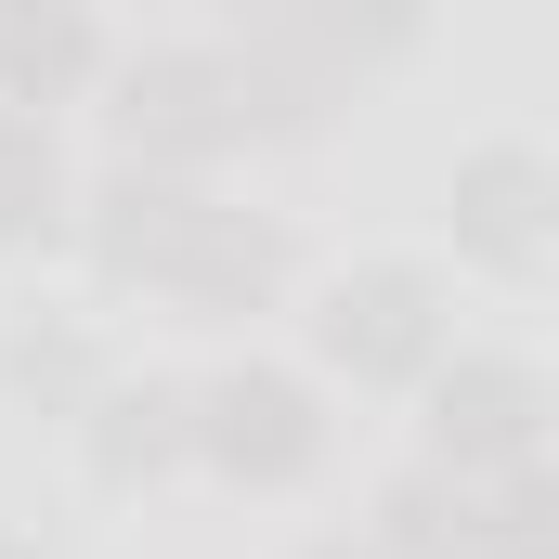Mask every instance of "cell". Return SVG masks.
I'll list each match as a JSON object with an SVG mask.
<instances>
[{
  "label": "cell",
  "instance_id": "cell-1",
  "mask_svg": "<svg viewBox=\"0 0 559 559\" xmlns=\"http://www.w3.org/2000/svg\"><path fill=\"white\" fill-rule=\"evenodd\" d=\"M325 378H299V365H261V352H235V365H209V378H182V468H209V481H235V495H286V481H312L325 468Z\"/></svg>",
  "mask_w": 559,
  "mask_h": 559
},
{
  "label": "cell",
  "instance_id": "cell-2",
  "mask_svg": "<svg viewBox=\"0 0 559 559\" xmlns=\"http://www.w3.org/2000/svg\"><path fill=\"white\" fill-rule=\"evenodd\" d=\"M92 105H105L118 156H143V169H195V182H209L222 156H248V92H235L222 39H143V52H105Z\"/></svg>",
  "mask_w": 559,
  "mask_h": 559
},
{
  "label": "cell",
  "instance_id": "cell-3",
  "mask_svg": "<svg viewBox=\"0 0 559 559\" xmlns=\"http://www.w3.org/2000/svg\"><path fill=\"white\" fill-rule=\"evenodd\" d=\"M299 338H312V365L352 378V391H417L429 365L455 352V286L429 274V261H352V274L312 286Z\"/></svg>",
  "mask_w": 559,
  "mask_h": 559
},
{
  "label": "cell",
  "instance_id": "cell-4",
  "mask_svg": "<svg viewBox=\"0 0 559 559\" xmlns=\"http://www.w3.org/2000/svg\"><path fill=\"white\" fill-rule=\"evenodd\" d=\"M547 365L534 352H442L417 378V455L442 468V481H495V468H534L547 455Z\"/></svg>",
  "mask_w": 559,
  "mask_h": 559
},
{
  "label": "cell",
  "instance_id": "cell-5",
  "mask_svg": "<svg viewBox=\"0 0 559 559\" xmlns=\"http://www.w3.org/2000/svg\"><path fill=\"white\" fill-rule=\"evenodd\" d=\"M286 286H299V235H286L274 209H235L209 182V209L182 222L169 274L143 286V299H169L182 325H261V312H286Z\"/></svg>",
  "mask_w": 559,
  "mask_h": 559
},
{
  "label": "cell",
  "instance_id": "cell-6",
  "mask_svg": "<svg viewBox=\"0 0 559 559\" xmlns=\"http://www.w3.org/2000/svg\"><path fill=\"white\" fill-rule=\"evenodd\" d=\"M442 222H455V261H468V274L534 286L559 261V156L547 143H468Z\"/></svg>",
  "mask_w": 559,
  "mask_h": 559
},
{
  "label": "cell",
  "instance_id": "cell-7",
  "mask_svg": "<svg viewBox=\"0 0 559 559\" xmlns=\"http://www.w3.org/2000/svg\"><path fill=\"white\" fill-rule=\"evenodd\" d=\"M195 209H209V182H195V169H143V156H105V169L66 195V248L92 261V286H156Z\"/></svg>",
  "mask_w": 559,
  "mask_h": 559
},
{
  "label": "cell",
  "instance_id": "cell-8",
  "mask_svg": "<svg viewBox=\"0 0 559 559\" xmlns=\"http://www.w3.org/2000/svg\"><path fill=\"white\" fill-rule=\"evenodd\" d=\"M222 66H235V92H248V143H286V131H325L338 105H352V52L299 13V0H261L235 39H222Z\"/></svg>",
  "mask_w": 559,
  "mask_h": 559
},
{
  "label": "cell",
  "instance_id": "cell-9",
  "mask_svg": "<svg viewBox=\"0 0 559 559\" xmlns=\"http://www.w3.org/2000/svg\"><path fill=\"white\" fill-rule=\"evenodd\" d=\"M79 468L105 481V495H156L169 468H182V378H156V365H118L92 404H79Z\"/></svg>",
  "mask_w": 559,
  "mask_h": 559
},
{
  "label": "cell",
  "instance_id": "cell-10",
  "mask_svg": "<svg viewBox=\"0 0 559 559\" xmlns=\"http://www.w3.org/2000/svg\"><path fill=\"white\" fill-rule=\"evenodd\" d=\"M105 79V13L92 0H0V105L66 118Z\"/></svg>",
  "mask_w": 559,
  "mask_h": 559
},
{
  "label": "cell",
  "instance_id": "cell-11",
  "mask_svg": "<svg viewBox=\"0 0 559 559\" xmlns=\"http://www.w3.org/2000/svg\"><path fill=\"white\" fill-rule=\"evenodd\" d=\"M105 378H118V352H105L92 312H13V325H0V391H13L26 417H79Z\"/></svg>",
  "mask_w": 559,
  "mask_h": 559
},
{
  "label": "cell",
  "instance_id": "cell-12",
  "mask_svg": "<svg viewBox=\"0 0 559 559\" xmlns=\"http://www.w3.org/2000/svg\"><path fill=\"white\" fill-rule=\"evenodd\" d=\"M66 195H79V169H66L52 118L0 105V261H26V248H66Z\"/></svg>",
  "mask_w": 559,
  "mask_h": 559
},
{
  "label": "cell",
  "instance_id": "cell-13",
  "mask_svg": "<svg viewBox=\"0 0 559 559\" xmlns=\"http://www.w3.org/2000/svg\"><path fill=\"white\" fill-rule=\"evenodd\" d=\"M365 547L378 559H468V481H442V468H391L378 481V508H365Z\"/></svg>",
  "mask_w": 559,
  "mask_h": 559
},
{
  "label": "cell",
  "instance_id": "cell-14",
  "mask_svg": "<svg viewBox=\"0 0 559 559\" xmlns=\"http://www.w3.org/2000/svg\"><path fill=\"white\" fill-rule=\"evenodd\" d=\"M468 559H559V468H495L468 481Z\"/></svg>",
  "mask_w": 559,
  "mask_h": 559
},
{
  "label": "cell",
  "instance_id": "cell-15",
  "mask_svg": "<svg viewBox=\"0 0 559 559\" xmlns=\"http://www.w3.org/2000/svg\"><path fill=\"white\" fill-rule=\"evenodd\" d=\"M299 13H312L352 66H391V52H417V39H429V13H442V0H299Z\"/></svg>",
  "mask_w": 559,
  "mask_h": 559
},
{
  "label": "cell",
  "instance_id": "cell-16",
  "mask_svg": "<svg viewBox=\"0 0 559 559\" xmlns=\"http://www.w3.org/2000/svg\"><path fill=\"white\" fill-rule=\"evenodd\" d=\"M0 559H52V547H39V534H26V521H0Z\"/></svg>",
  "mask_w": 559,
  "mask_h": 559
},
{
  "label": "cell",
  "instance_id": "cell-17",
  "mask_svg": "<svg viewBox=\"0 0 559 559\" xmlns=\"http://www.w3.org/2000/svg\"><path fill=\"white\" fill-rule=\"evenodd\" d=\"M299 559H378V547H365V534H338V547H299Z\"/></svg>",
  "mask_w": 559,
  "mask_h": 559
}]
</instances>
